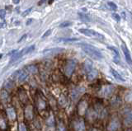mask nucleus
I'll list each match as a JSON object with an SVG mask.
<instances>
[{
  "label": "nucleus",
  "mask_w": 132,
  "mask_h": 131,
  "mask_svg": "<svg viewBox=\"0 0 132 131\" xmlns=\"http://www.w3.org/2000/svg\"><path fill=\"white\" fill-rule=\"evenodd\" d=\"M81 48L92 59H96V60H99V59H102L103 58L102 52L97 48L94 47L93 45H91L88 44H82L81 45Z\"/></svg>",
  "instance_id": "f257e3e1"
},
{
  "label": "nucleus",
  "mask_w": 132,
  "mask_h": 131,
  "mask_svg": "<svg viewBox=\"0 0 132 131\" xmlns=\"http://www.w3.org/2000/svg\"><path fill=\"white\" fill-rule=\"evenodd\" d=\"M75 67H76V61L74 60V59H68L64 67V71L65 75L67 77L72 76L73 73H74L75 69Z\"/></svg>",
  "instance_id": "f03ea898"
},
{
  "label": "nucleus",
  "mask_w": 132,
  "mask_h": 131,
  "mask_svg": "<svg viewBox=\"0 0 132 131\" xmlns=\"http://www.w3.org/2000/svg\"><path fill=\"white\" fill-rule=\"evenodd\" d=\"M78 31H79L81 34H83V35L89 36V37H93V38L101 39V40L104 39V36H103L102 34L98 33L97 31L91 30V29H79Z\"/></svg>",
  "instance_id": "7ed1b4c3"
},
{
  "label": "nucleus",
  "mask_w": 132,
  "mask_h": 131,
  "mask_svg": "<svg viewBox=\"0 0 132 131\" xmlns=\"http://www.w3.org/2000/svg\"><path fill=\"white\" fill-rule=\"evenodd\" d=\"M113 90H114L113 86H111V85H105L99 91V95L102 97H108V96H110L112 94Z\"/></svg>",
  "instance_id": "20e7f679"
},
{
  "label": "nucleus",
  "mask_w": 132,
  "mask_h": 131,
  "mask_svg": "<svg viewBox=\"0 0 132 131\" xmlns=\"http://www.w3.org/2000/svg\"><path fill=\"white\" fill-rule=\"evenodd\" d=\"M73 126L75 131H85V123H84L83 119L79 118L75 119L73 123Z\"/></svg>",
  "instance_id": "39448f33"
},
{
  "label": "nucleus",
  "mask_w": 132,
  "mask_h": 131,
  "mask_svg": "<svg viewBox=\"0 0 132 131\" xmlns=\"http://www.w3.org/2000/svg\"><path fill=\"white\" fill-rule=\"evenodd\" d=\"M84 92H85V88L83 87H75L74 89H73L72 92H71L73 100H76V99H78Z\"/></svg>",
  "instance_id": "423d86ee"
},
{
  "label": "nucleus",
  "mask_w": 132,
  "mask_h": 131,
  "mask_svg": "<svg viewBox=\"0 0 132 131\" xmlns=\"http://www.w3.org/2000/svg\"><path fill=\"white\" fill-rule=\"evenodd\" d=\"M87 109H88V102L86 101H81L78 106V112L80 115H85L87 112Z\"/></svg>",
  "instance_id": "0eeeda50"
},
{
  "label": "nucleus",
  "mask_w": 132,
  "mask_h": 131,
  "mask_svg": "<svg viewBox=\"0 0 132 131\" xmlns=\"http://www.w3.org/2000/svg\"><path fill=\"white\" fill-rule=\"evenodd\" d=\"M120 127V122L117 119H111L107 126V131H116Z\"/></svg>",
  "instance_id": "6e6552de"
},
{
  "label": "nucleus",
  "mask_w": 132,
  "mask_h": 131,
  "mask_svg": "<svg viewBox=\"0 0 132 131\" xmlns=\"http://www.w3.org/2000/svg\"><path fill=\"white\" fill-rule=\"evenodd\" d=\"M121 50L123 51V53H124V55H125L126 62H127L130 65H132V59H131L130 54V52H129L128 48L126 47V45L125 44L121 45Z\"/></svg>",
  "instance_id": "1a4fd4ad"
},
{
  "label": "nucleus",
  "mask_w": 132,
  "mask_h": 131,
  "mask_svg": "<svg viewBox=\"0 0 132 131\" xmlns=\"http://www.w3.org/2000/svg\"><path fill=\"white\" fill-rule=\"evenodd\" d=\"M24 115L27 119L30 120L33 118V109L32 106H27L24 110Z\"/></svg>",
  "instance_id": "9d476101"
},
{
  "label": "nucleus",
  "mask_w": 132,
  "mask_h": 131,
  "mask_svg": "<svg viewBox=\"0 0 132 131\" xmlns=\"http://www.w3.org/2000/svg\"><path fill=\"white\" fill-rule=\"evenodd\" d=\"M7 115L11 120H15L17 117V114L15 111V109L13 107H8L7 108Z\"/></svg>",
  "instance_id": "9b49d317"
},
{
  "label": "nucleus",
  "mask_w": 132,
  "mask_h": 131,
  "mask_svg": "<svg viewBox=\"0 0 132 131\" xmlns=\"http://www.w3.org/2000/svg\"><path fill=\"white\" fill-rule=\"evenodd\" d=\"M97 75H98L97 70L93 69L92 70H91L89 73H87V78H88V80H89V81H92V80H94V79L97 78Z\"/></svg>",
  "instance_id": "f8f14e48"
},
{
  "label": "nucleus",
  "mask_w": 132,
  "mask_h": 131,
  "mask_svg": "<svg viewBox=\"0 0 132 131\" xmlns=\"http://www.w3.org/2000/svg\"><path fill=\"white\" fill-rule=\"evenodd\" d=\"M86 115H87V117L89 119V120H94L97 117V115L95 110L93 109H91V110H88V111L86 112Z\"/></svg>",
  "instance_id": "ddd939ff"
},
{
  "label": "nucleus",
  "mask_w": 132,
  "mask_h": 131,
  "mask_svg": "<svg viewBox=\"0 0 132 131\" xmlns=\"http://www.w3.org/2000/svg\"><path fill=\"white\" fill-rule=\"evenodd\" d=\"M23 55H25V49H23V50H21V51H18V52H17L14 55H13V57L11 58L10 63H13L14 61L18 60V59H20Z\"/></svg>",
  "instance_id": "4468645a"
},
{
  "label": "nucleus",
  "mask_w": 132,
  "mask_h": 131,
  "mask_svg": "<svg viewBox=\"0 0 132 131\" xmlns=\"http://www.w3.org/2000/svg\"><path fill=\"white\" fill-rule=\"evenodd\" d=\"M27 78V73L22 70H19V74H18V78H17V80L19 82H22L26 80Z\"/></svg>",
  "instance_id": "2eb2a0df"
},
{
  "label": "nucleus",
  "mask_w": 132,
  "mask_h": 131,
  "mask_svg": "<svg viewBox=\"0 0 132 131\" xmlns=\"http://www.w3.org/2000/svg\"><path fill=\"white\" fill-rule=\"evenodd\" d=\"M111 70V74L113 75V77L115 78L116 79V80H119V81H122V82H125V79L122 78V76L121 75H120V73L117 72V71H116L115 69H113L112 68H111L110 69Z\"/></svg>",
  "instance_id": "dca6fc26"
},
{
  "label": "nucleus",
  "mask_w": 132,
  "mask_h": 131,
  "mask_svg": "<svg viewBox=\"0 0 132 131\" xmlns=\"http://www.w3.org/2000/svg\"><path fill=\"white\" fill-rule=\"evenodd\" d=\"M84 71L86 72V73H88L90 72L91 70L93 69L92 68V63L90 60H86L85 63H84Z\"/></svg>",
  "instance_id": "f3484780"
},
{
  "label": "nucleus",
  "mask_w": 132,
  "mask_h": 131,
  "mask_svg": "<svg viewBox=\"0 0 132 131\" xmlns=\"http://www.w3.org/2000/svg\"><path fill=\"white\" fill-rule=\"evenodd\" d=\"M0 100L4 102H7L8 100H9V96H8V93L7 91L3 90L0 92Z\"/></svg>",
  "instance_id": "a211bd4d"
},
{
  "label": "nucleus",
  "mask_w": 132,
  "mask_h": 131,
  "mask_svg": "<svg viewBox=\"0 0 132 131\" xmlns=\"http://www.w3.org/2000/svg\"><path fill=\"white\" fill-rule=\"evenodd\" d=\"M37 109L40 110V111H42L43 110L46 109V101H43V100H41V99H39L38 101H37Z\"/></svg>",
  "instance_id": "6ab92c4d"
},
{
  "label": "nucleus",
  "mask_w": 132,
  "mask_h": 131,
  "mask_svg": "<svg viewBox=\"0 0 132 131\" xmlns=\"http://www.w3.org/2000/svg\"><path fill=\"white\" fill-rule=\"evenodd\" d=\"M61 51H64V49L62 48H52V49H46L43 51L44 54H47V53H59L61 52Z\"/></svg>",
  "instance_id": "aec40b11"
},
{
  "label": "nucleus",
  "mask_w": 132,
  "mask_h": 131,
  "mask_svg": "<svg viewBox=\"0 0 132 131\" xmlns=\"http://www.w3.org/2000/svg\"><path fill=\"white\" fill-rule=\"evenodd\" d=\"M26 69L27 72L29 73H37V67L36 66V65H28V66L26 68Z\"/></svg>",
  "instance_id": "412c9836"
},
{
  "label": "nucleus",
  "mask_w": 132,
  "mask_h": 131,
  "mask_svg": "<svg viewBox=\"0 0 132 131\" xmlns=\"http://www.w3.org/2000/svg\"><path fill=\"white\" fill-rule=\"evenodd\" d=\"M78 16H79V18L82 21H84V22H90L91 21L90 18L84 13H78Z\"/></svg>",
  "instance_id": "4be33fe9"
},
{
  "label": "nucleus",
  "mask_w": 132,
  "mask_h": 131,
  "mask_svg": "<svg viewBox=\"0 0 132 131\" xmlns=\"http://www.w3.org/2000/svg\"><path fill=\"white\" fill-rule=\"evenodd\" d=\"M77 41H78V38H60L57 40V41L59 42H73Z\"/></svg>",
  "instance_id": "5701e85b"
},
{
  "label": "nucleus",
  "mask_w": 132,
  "mask_h": 131,
  "mask_svg": "<svg viewBox=\"0 0 132 131\" xmlns=\"http://www.w3.org/2000/svg\"><path fill=\"white\" fill-rule=\"evenodd\" d=\"M125 125H130L132 124V111L130 112L126 116V118L125 119Z\"/></svg>",
  "instance_id": "b1692460"
},
{
  "label": "nucleus",
  "mask_w": 132,
  "mask_h": 131,
  "mask_svg": "<svg viewBox=\"0 0 132 131\" xmlns=\"http://www.w3.org/2000/svg\"><path fill=\"white\" fill-rule=\"evenodd\" d=\"M66 102H67V101H66L65 96L61 95L60 96V98H59V103H60V106H65V105H66Z\"/></svg>",
  "instance_id": "393cba45"
},
{
  "label": "nucleus",
  "mask_w": 132,
  "mask_h": 131,
  "mask_svg": "<svg viewBox=\"0 0 132 131\" xmlns=\"http://www.w3.org/2000/svg\"><path fill=\"white\" fill-rule=\"evenodd\" d=\"M108 49H110L111 50L113 51L114 54H115V56H116V57H118V58H120V54H119V51H118V50H117L116 47L108 46Z\"/></svg>",
  "instance_id": "a878e982"
},
{
  "label": "nucleus",
  "mask_w": 132,
  "mask_h": 131,
  "mask_svg": "<svg viewBox=\"0 0 132 131\" xmlns=\"http://www.w3.org/2000/svg\"><path fill=\"white\" fill-rule=\"evenodd\" d=\"M6 127H7V123L5 121V119L3 118H0V128L2 129H5Z\"/></svg>",
  "instance_id": "bb28decb"
},
{
  "label": "nucleus",
  "mask_w": 132,
  "mask_h": 131,
  "mask_svg": "<svg viewBox=\"0 0 132 131\" xmlns=\"http://www.w3.org/2000/svg\"><path fill=\"white\" fill-rule=\"evenodd\" d=\"M107 5H108V8H110L111 10L112 11H116L117 9V7H116V5L114 4V3H112V2H108L107 3Z\"/></svg>",
  "instance_id": "cd10ccee"
},
{
  "label": "nucleus",
  "mask_w": 132,
  "mask_h": 131,
  "mask_svg": "<svg viewBox=\"0 0 132 131\" xmlns=\"http://www.w3.org/2000/svg\"><path fill=\"white\" fill-rule=\"evenodd\" d=\"M35 50V45H31V46L29 47H27V49H25V55H27V54H29L31 52H32L33 50Z\"/></svg>",
  "instance_id": "c85d7f7f"
},
{
  "label": "nucleus",
  "mask_w": 132,
  "mask_h": 131,
  "mask_svg": "<svg viewBox=\"0 0 132 131\" xmlns=\"http://www.w3.org/2000/svg\"><path fill=\"white\" fill-rule=\"evenodd\" d=\"M71 22H68V21H66V22H62V23H60V28H64V27H69V26H71Z\"/></svg>",
  "instance_id": "c756f323"
},
{
  "label": "nucleus",
  "mask_w": 132,
  "mask_h": 131,
  "mask_svg": "<svg viewBox=\"0 0 132 131\" xmlns=\"http://www.w3.org/2000/svg\"><path fill=\"white\" fill-rule=\"evenodd\" d=\"M55 124V119H54V117H53L52 115H50V117L48 118V119H47V124L48 125H54Z\"/></svg>",
  "instance_id": "7c9ffc66"
},
{
  "label": "nucleus",
  "mask_w": 132,
  "mask_h": 131,
  "mask_svg": "<svg viewBox=\"0 0 132 131\" xmlns=\"http://www.w3.org/2000/svg\"><path fill=\"white\" fill-rule=\"evenodd\" d=\"M18 130L19 131H27V127L26 125H25V124L23 123H20L18 125Z\"/></svg>",
  "instance_id": "2f4dec72"
},
{
  "label": "nucleus",
  "mask_w": 132,
  "mask_h": 131,
  "mask_svg": "<svg viewBox=\"0 0 132 131\" xmlns=\"http://www.w3.org/2000/svg\"><path fill=\"white\" fill-rule=\"evenodd\" d=\"M112 18H113V19L116 20V22H120V17L118 15L117 13H112Z\"/></svg>",
  "instance_id": "473e14b6"
},
{
  "label": "nucleus",
  "mask_w": 132,
  "mask_h": 131,
  "mask_svg": "<svg viewBox=\"0 0 132 131\" xmlns=\"http://www.w3.org/2000/svg\"><path fill=\"white\" fill-rule=\"evenodd\" d=\"M5 16H6V12H5V10L0 9V18L4 19L5 18Z\"/></svg>",
  "instance_id": "72a5a7b5"
},
{
  "label": "nucleus",
  "mask_w": 132,
  "mask_h": 131,
  "mask_svg": "<svg viewBox=\"0 0 132 131\" xmlns=\"http://www.w3.org/2000/svg\"><path fill=\"white\" fill-rule=\"evenodd\" d=\"M58 131H65V127L64 126V124H63L62 123H60V124H59Z\"/></svg>",
  "instance_id": "f704fd0d"
},
{
  "label": "nucleus",
  "mask_w": 132,
  "mask_h": 131,
  "mask_svg": "<svg viewBox=\"0 0 132 131\" xmlns=\"http://www.w3.org/2000/svg\"><path fill=\"white\" fill-rule=\"evenodd\" d=\"M50 34H51V30H48L46 31V33L44 34L43 36H42V38H45V37H47V36H49Z\"/></svg>",
  "instance_id": "c9c22d12"
},
{
  "label": "nucleus",
  "mask_w": 132,
  "mask_h": 131,
  "mask_svg": "<svg viewBox=\"0 0 132 131\" xmlns=\"http://www.w3.org/2000/svg\"><path fill=\"white\" fill-rule=\"evenodd\" d=\"M32 8H29V9H27V10H26L25 12L22 13V16L23 17H25V16H27V15H28V14L30 13V12H32Z\"/></svg>",
  "instance_id": "e433bc0d"
},
{
  "label": "nucleus",
  "mask_w": 132,
  "mask_h": 131,
  "mask_svg": "<svg viewBox=\"0 0 132 131\" xmlns=\"http://www.w3.org/2000/svg\"><path fill=\"white\" fill-rule=\"evenodd\" d=\"M27 34H25V35H23V36H22V37H21V39H20V40H19V41H18V42H19V43H20L21 41H23L24 39H26V38H27Z\"/></svg>",
  "instance_id": "4c0bfd02"
},
{
  "label": "nucleus",
  "mask_w": 132,
  "mask_h": 131,
  "mask_svg": "<svg viewBox=\"0 0 132 131\" xmlns=\"http://www.w3.org/2000/svg\"><path fill=\"white\" fill-rule=\"evenodd\" d=\"M4 26H6V23H5V22H4V23H1V24H0V28L4 27Z\"/></svg>",
  "instance_id": "58836bf2"
},
{
  "label": "nucleus",
  "mask_w": 132,
  "mask_h": 131,
  "mask_svg": "<svg viewBox=\"0 0 132 131\" xmlns=\"http://www.w3.org/2000/svg\"><path fill=\"white\" fill-rule=\"evenodd\" d=\"M90 131H100V130L97 129H96V128H92V129H90Z\"/></svg>",
  "instance_id": "ea45409f"
},
{
  "label": "nucleus",
  "mask_w": 132,
  "mask_h": 131,
  "mask_svg": "<svg viewBox=\"0 0 132 131\" xmlns=\"http://www.w3.org/2000/svg\"><path fill=\"white\" fill-rule=\"evenodd\" d=\"M31 22H32V19H30L29 21H28V22H27V25H29V24L31 23Z\"/></svg>",
  "instance_id": "a19ab883"
},
{
  "label": "nucleus",
  "mask_w": 132,
  "mask_h": 131,
  "mask_svg": "<svg viewBox=\"0 0 132 131\" xmlns=\"http://www.w3.org/2000/svg\"><path fill=\"white\" fill-rule=\"evenodd\" d=\"M14 4H19V1H13Z\"/></svg>",
  "instance_id": "79ce46f5"
},
{
  "label": "nucleus",
  "mask_w": 132,
  "mask_h": 131,
  "mask_svg": "<svg viewBox=\"0 0 132 131\" xmlns=\"http://www.w3.org/2000/svg\"><path fill=\"white\" fill-rule=\"evenodd\" d=\"M127 131H132V130H130V129H128Z\"/></svg>",
  "instance_id": "37998d69"
}]
</instances>
